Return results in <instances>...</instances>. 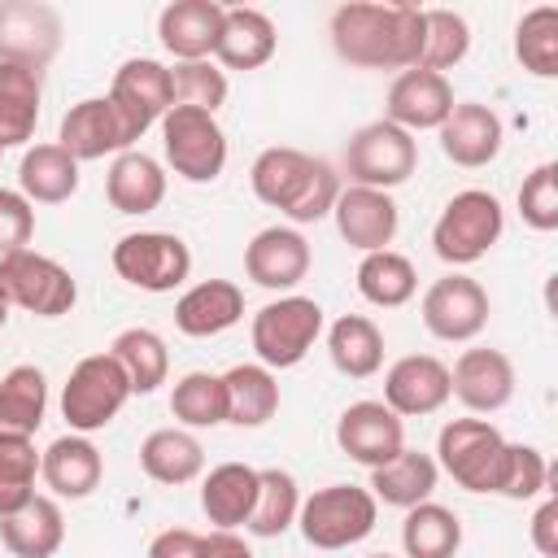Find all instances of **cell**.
Listing matches in <instances>:
<instances>
[{
	"label": "cell",
	"instance_id": "1",
	"mask_svg": "<svg viewBox=\"0 0 558 558\" xmlns=\"http://www.w3.org/2000/svg\"><path fill=\"white\" fill-rule=\"evenodd\" d=\"M331 48L357 70H414L423 57V9L405 0H349L331 13Z\"/></svg>",
	"mask_w": 558,
	"mask_h": 558
},
{
	"label": "cell",
	"instance_id": "2",
	"mask_svg": "<svg viewBox=\"0 0 558 558\" xmlns=\"http://www.w3.org/2000/svg\"><path fill=\"white\" fill-rule=\"evenodd\" d=\"M253 196L279 214H288L292 222H318L331 214L336 196H340V174L331 161L310 157L301 148H266L257 153L253 170H248Z\"/></svg>",
	"mask_w": 558,
	"mask_h": 558
},
{
	"label": "cell",
	"instance_id": "3",
	"mask_svg": "<svg viewBox=\"0 0 558 558\" xmlns=\"http://www.w3.org/2000/svg\"><path fill=\"white\" fill-rule=\"evenodd\" d=\"M375 519L379 501L371 497V488L357 484H327L310 493L296 510V527L314 549H349L375 532Z\"/></svg>",
	"mask_w": 558,
	"mask_h": 558
},
{
	"label": "cell",
	"instance_id": "4",
	"mask_svg": "<svg viewBox=\"0 0 558 558\" xmlns=\"http://www.w3.org/2000/svg\"><path fill=\"white\" fill-rule=\"evenodd\" d=\"M501 227H506L501 201L484 187H466V192L449 196V205L440 209V218L432 227V248L449 266H471L501 240Z\"/></svg>",
	"mask_w": 558,
	"mask_h": 558
},
{
	"label": "cell",
	"instance_id": "5",
	"mask_svg": "<svg viewBox=\"0 0 558 558\" xmlns=\"http://www.w3.org/2000/svg\"><path fill=\"white\" fill-rule=\"evenodd\" d=\"M510 440L488 418H453L440 427L436 466H445L466 493H497Z\"/></svg>",
	"mask_w": 558,
	"mask_h": 558
},
{
	"label": "cell",
	"instance_id": "6",
	"mask_svg": "<svg viewBox=\"0 0 558 558\" xmlns=\"http://www.w3.org/2000/svg\"><path fill=\"white\" fill-rule=\"evenodd\" d=\"M126 397H131V379L118 366V357L109 349L105 353H87L70 371V379L61 388V414H65L70 432L87 436V432L109 427L118 418V410L126 405Z\"/></svg>",
	"mask_w": 558,
	"mask_h": 558
},
{
	"label": "cell",
	"instance_id": "7",
	"mask_svg": "<svg viewBox=\"0 0 558 558\" xmlns=\"http://www.w3.org/2000/svg\"><path fill=\"white\" fill-rule=\"evenodd\" d=\"M344 174L353 187H375V192H388V187H401L414 166H418V144L410 131L392 126V122H366L349 135L344 144V157H340Z\"/></svg>",
	"mask_w": 558,
	"mask_h": 558
},
{
	"label": "cell",
	"instance_id": "8",
	"mask_svg": "<svg viewBox=\"0 0 558 558\" xmlns=\"http://www.w3.org/2000/svg\"><path fill=\"white\" fill-rule=\"evenodd\" d=\"M0 296L9 301V310H26L35 318H61L74 310L78 288L70 279V270L35 248H17L9 257H0Z\"/></svg>",
	"mask_w": 558,
	"mask_h": 558
},
{
	"label": "cell",
	"instance_id": "9",
	"mask_svg": "<svg viewBox=\"0 0 558 558\" xmlns=\"http://www.w3.org/2000/svg\"><path fill=\"white\" fill-rule=\"evenodd\" d=\"M323 331V305L310 296H279L253 314V349L266 371L296 366Z\"/></svg>",
	"mask_w": 558,
	"mask_h": 558
},
{
	"label": "cell",
	"instance_id": "10",
	"mask_svg": "<svg viewBox=\"0 0 558 558\" xmlns=\"http://www.w3.org/2000/svg\"><path fill=\"white\" fill-rule=\"evenodd\" d=\"M161 148L170 170L187 183H214L227 166V135L218 118L187 105H170V113L161 118Z\"/></svg>",
	"mask_w": 558,
	"mask_h": 558
},
{
	"label": "cell",
	"instance_id": "11",
	"mask_svg": "<svg viewBox=\"0 0 558 558\" xmlns=\"http://www.w3.org/2000/svg\"><path fill=\"white\" fill-rule=\"evenodd\" d=\"M109 262L140 292H174L192 275V248L174 231H131L113 244Z\"/></svg>",
	"mask_w": 558,
	"mask_h": 558
},
{
	"label": "cell",
	"instance_id": "12",
	"mask_svg": "<svg viewBox=\"0 0 558 558\" xmlns=\"http://www.w3.org/2000/svg\"><path fill=\"white\" fill-rule=\"evenodd\" d=\"M109 105L118 109V118H122V126H126V135L135 144L174 105L170 100V70L161 61H153V57L122 61L118 74H113V83H109Z\"/></svg>",
	"mask_w": 558,
	"mask_h": 558
},
{
	"label": "cell",
	"instance_id": "13",
	"mask_svg": "<svg viewBox=\"0 0 558 558\" xmlns=\"http://www.w3.org/2000/svg\"><path fill=\"white\" fill-rule=\"evenodd\" d=\"M488 323V292L471 275H440L423 292V327L436 340H475Z\"/></svg>",
	"mask_w": 558,
	"mask_h": 558
},
{
	"label": "cell",
	"instance_id": "14",
	"mask_svg": "<svg viewBox=\"0 0 558 558\" xmlns=\"http://www.w3.org/2000/svg\"><path fill=\"white\" fill-rule=\"evenodd\" d=\"M336 445L353 462L375 471L405 449V423L384 401H353V405H344V414L336 423Z\"/></svg>",
	"mask_w": 558,
	"mask_h": 558
},
{
	"label": "cell",
	"instance_id": "15",
	"mask_svg": "<svg viewBox=\"0 0 558 558\" xmlns=\"http://www.w3.org/2000/svg\"><path fill=\"white\" fill-rule=\"evenodd\" d=\"M61 48V17L48 4L13 0L0 4V61L44 70Z\"/></svg>",
	"mask_w": 558,
	"mask_h": 558
},
{
	"label": "cell",
	"instance_id": "16",
	"mask_svg": "<svg viewBox=\"0 0 558 558\" xmlns=\"http://www.w3.org/2000/svg\"><path fill=\"white\" fill-rule=\"evenodd\" d=\"M453 109V87L445 74L436 70H401L388 87V100H384V122L401 126V131H436Z\"/></svg>",
	"mask_w": 558,
	"mask_h": 558
},
{
	"label": "cell",
	"instance_id": "17",
	"mask_svg": "<svg viewBox=\"0 0 558 558\" xmlns=\"http://www.w3.org/2000/svg\"><path fill=\"white\" fill-rule=\"evenodd\" d=\"M449 401V366L432 353H405L384 375V405L397 418L436 414Z\"/></svg>",
	"mask_w": 558,
	"mask_h": 558
},
{
	"label": "cell",
	"instance_id": "18",
	"mask_svg": "<svg viewBox=\"0 0 558 558\" xmlns=\"http://www.w3.org/2000/svg\"><path fill=\"white\" fill-rule=\"evenodd\" d=\"M244 275L270 292L296 288L310 275V240L292 227H262L244 248Z\"/></svg>",
	"mask_w": 558,
	"mask_h": 558
},
{
	"label": "cell",
	"instance_id": "19",
	"mask_svg": "<svg viewBox=\"0 0 558 558\" xmlns=\"http://www.w3.org/2000/svg\"><path fill=\"white\" fill-rule=\"evenodd\" d=\"M436 131H440V153L453 166H466V170L488 166L501 153V140H506L501 118L480 100H453L449 118Z\"/></svg>",
	"mask_w": 558,
	"mask_h": 558
},
{
	"label": "cell",
	"instance_id": "20",
	"mask_svg": "<svg viewBox=\"0 0 558 558\" xmlns=\"http://www.w3.org/2000/svg\"><path fill=\"white\" fill-rule=\"evenodd\" d=\"M336 231L344 235V244L362 248V253H379L392 244L397 227H401V214H397V201L388 192H375V187H340L336 205Z\"/></svg>",
	"mask_w": 558,
	"mask_h": 558
},
{
	"label": "cell",
	"instance_id": "21",
	"mask_svg": "<svg viewBox=\"0 0 558 558\" xmlns=\"http://www.w3.org/2000/svg\"><path fill=\"white\" fill-rule=\"evenodd\" d=\"M449 397L475 414H493L514 397V362L501 349H466L449 371Z\"/></svg>",
	"mask_w": 558,
	"mask_h": 558
},
{
	"label": "cell",
	"instance_id": "22",
	"mask_svg": "<svg viewBox=\"0 0 558 558\" xmlns=\"http://www.w3.org/2000/svg\"><path fill=\"white\" fill-rule=\"evenodd\" d=\"M222 17H227V9L218 0H174L157 17L161 48L174 61H209L218 48V35H222Z\"/></svg>",
	"mask_w": 558,
	"mask_h": 558
},
{
	"label": "cell",
	"instance_id": "23",
	"mask_svg": "<svg viewBox=\"0 0 558 558\" xmlns=\"http://www.w3.org/2000/svg\"><path fill=\"white\" fill-rule=\"evenodd\" d=\"M57 144L74 161H96V157H109V153H126L131 135H126L118 109L109 105V96H87V100L70 105V113L61 118Z\"/></svg>",
	"mask_w": 558,
	"mask_h": 558
},
{
	"label": "cell",
	"instance_id": "24",
	"mask_svg": "<svg viewBox=\"0 0 558 558\" xmlns=\"http://www.w3.org/2000/svg\"><path fill=\"white\" fill-rule=\"evenodd\" d=\"M244 318V292L231 283V279H205V283H192L179 301H174V327L183 336H218L227 327H235Z\"/></svg>",
	"mask_w": 558,
	"mask_h": 558
},
{
	"label": "cell",
	"instance_id": "25",
	"mask_svg": "<svg viewBox=\"0 0 558 558\" xmlns=\"http://www.w3.org/2000/svg\"><path fill=\"white\" fill-rule=\"evenodd\" d=\"M39 475H44V484H48L57 497L78 501V497H87V493L100 484L105 458H100V449H96L87 436L70 432V436H57V440L39 453Z\"/></svg>",
	"mask_w": 558,
	"mask_h": 558
},
{
	"label": "cell",
	"instance_id": "26",
	"mask_svg": "<svg viewBox=\"0 0 558 558\" xmlns=\"http://www.w3.org/2000/svg\"><path fill=\"white\" fill-rule=\"evenodd\" d=\"M105 196L118 214H153L166 201V170L157 157L126 148L113 157L109 174H105Z\"/></svg>",
	"mask_w": 558,
	"mask_h": 558
},
{
	"label": "cell",
	"instance_id": "27",
	"mask_svg": "<svg viewBox=\"0 0 558 558\" xmlns=\"http://www.w3.org/2000/svg\"><path fill=\"white\" fill-rule=\"evenodd\" d=\"M0 541L13 558H52L65 541V519L52 497H31L22 510L0 519Z\"/></svg>",
	"mask_w": 558,
	"mask_h": 558
},
{
	"label": "cell",
	"instance_id": "28",
	"mask_svg": "<svg viewBox=\"0 0 558 558\" xmlns=\"http://www.w3.org/2000/svg\"><path fill=\"white\" fill-rule=\"evenodd\" d=\"M257 501V471L244 462H222L201 484V510L218 532H235L248 523Z\"/></svg>",
	"mask_w": 558,
	"mask_h": 558
},
{
	"label": "cell",
	"instance_id": "29",
	"mask_svg": "<svg viewBox=\"0 0 558 558\" xmlns=\"http://www.w3.org/2000/svg\"><path fill=\"white\" fill-rule=\"evenodd\" d=\"M39 100H44V70L0 61V153L35 135Z\"/></svg>",
	"mask_w": 558,
	"mask_h": 558
},
{
	"label": "cell",
	"instance_id": "30",
	"mask_svg": "<svg viewBox=\"0 0 558 558\" xmlns=\"http://www.w3.org/2000/svg\"><path fill=\"white\" fill-rule=\"evenodd\" d=\"M275 22L262 13V9H227L222 17V35H218V48L214 57L227 65V70H262L270 57H275Z\"/></svg>",
	"mask_w": 558,
	"mask_h": 558
},
{
	"label": "cell",
	"instance_id": "31",
	"mask_svg": "<svg viewBox=\"0 0 558 558\" xmlns=\"http://www.w3.org/2000/svg\"><path fill=\"white\" fill-rule=\"evenodd\" d=\"M436 480H440V466H436L432 453L401 449L392 462H384V466L371 471V497L384 501V506L410 510V506H418V501H432Z\"/></svg>",
	"mask_w": 558,
	"mask_h": 558
},
{
	"label": "cell",
	"instance_id": "32",
	"mask_svg": "<svg viewBox=\"0 0 558 558\" xmlns=\"http://www.w3.org/2000/svg\"><path fill=\"white\" fill-rule=\"evenodd\" d=\"M140 466L157 484H192L205 471V449L187 427H157L140 445Z\"/></svg>",
	"mask_w": 558,
	"mask_h": 558
},
{
	"label": "cell",
	"instance_id": "33",
	"mask_svg": "<svg viewBox=\"0 0 558 558\" xmlns=\"http://www.w3.org/2000/svg\"><path fill=\"white\" fill-rule=\"evenodd\" d=\"M44 410H48V379L39 366L22 362L0 375V436L35 440Z\"/></svg>",
	"mask_w": 558,
	"mask_h": 558
},
{
	"label": "cell",
	"instance_id": "34",
	"mask_svg": "<svg viewBox=\"0 0 558 558\" xmlns=\"http://www.w3.org/2000/svg\"><path fill=\"white\" fill-rule=\"evenodd\" d=\"M17 183H22V196L35 205H61L78 192V161L61 148V144H35L22 153V166H17Z\"/></svg>",
	"mask_w": 558,
	"mask_h": 558
},
{
	"label": "cell",
	"instance_id": "35",
	"mask_svg": "<svg viewBox=\"0 0 558 558\" xmlns=\"http://www.w3.org/2000/svg\"><path fill=\"white\" fill-rule=\"evenodd\" d=\"M331 366L349 379H371L384 366V331L366 314H340L327 331Z\"/></svg>",
	"mask_w": 558,
	"mask_h": 558
},
{
	"label": "cell",
	"instance_id": "36",
	"mask_svg": "<svg viewBox=\"0 0 558 558\" xmlns=\"http://www.w3.org/2000/svg\"><path fill=\"white\" fill-rule=\"evenodd\" d=\"M227 388V423L235 427H262L275 418L279 410V384L275 371H266L262 362H240L222 375Z\"/></svg>",
	"mask_w": 558,
	"mask_h": 558
},
{
	"label": "cell",
	"instance_id": "37",
	"mask_svg": "<svg viewBox=\"0 0 558 558\" xmlns=\"http://www.w3.org/2000/svg\"><path fill=\"white\" fill-rule=\"evenodd\" d=\"M109 353L118 357V366L131 379V392H140V397L157 392L166 384V375H170V349H166V340L153 327H126V331H118L113 344H109Z\"/></svg>",
	"mask_w": 558,
	"mask_h": 558
},
{
	"label": "cell",
	"instance_id": "38",
	"mask_svg": "<svg viewBox=\"0 0 558 558\" xmlns=\"http://www.w3.org/2000/svg\"><path fill=\"white\" fill-rule=\"evenodd\" d=\"M357 292L379 310H397L418 292V270H414V262L405 253H392V248L362 253Z\"/></svg>",
	"mask_w": 558,
	"mask_h": 558
},
{
	"label": "cell",
	"instance_id": "39",
	"mask_svg": "<svg viewBox=\"0 0 558 558\" xmlns=\"http://www.w3.org/2000/svg\"><path fill=\"white\" fill-rule=\"evenodd\" d=\"M401 545H405V558H453L462 545V523L449 506L418 501L405 510Z\"/></svg>",
	"mask_w": 558,
	"mask_h": 558
},
{
	"label": "cell",
	"instance_id": "40",
	"mask_svg": "<svg viewBox=\"0 0 558 558\" xmlns=\"http://www.w3.org/2000/svg\"><path fill=\"white\" fill-rule=\"evenodd\" d=\"M296 510H301L296 480L288 471H279V466L257 471V501H253V514H248L244 527L253 536H283L296 523Z\"/></svg>",
	"mask_w": 558,
	"mask_h": 558
},
{
	"label": "cell",
	"instance_id": "41",
	"mask_svg": "<svg viewBox=\"0 0 558 558\" xmlns=\"http://www.w3.org/2000/svg\"><path fill=\"white\" fill-rule=\"evenodd\" d=\"M514 57L536 78H554L558 74V9L554 4H536V9H527L519 17Z\"/></svg>",
	"mask_w": 558,
	"mask_h": 558
},
{
	"label": "cell",
	"instance_id": "42",
	"mask_svg": "<svg viewBox=\"0 0 558 558\" xmlns=\"http://www.w3.org/2000/svg\"><path fill=\"white\" fill-rule=\"evenodd\" d=\"M170 414L183 427H218V423H227V388H222V375L187 371L174 384V392H170Z\"/></svg>",
	"mask_w": 558,
	"mask_h": 558
},
{
	"label": "cell",
	"instance_id": "43",
	"mask_svg": "<svg viewBox=\"0 0 558 558\" xmlns=\"http://www.w3.org/2000/svg\"><path fill=\"white\" fill-rule=\"evenodd\" d=\"M471 48V26L453 9H423V57L418 70H453Z\"/></svg>",
	"mask_w": 558,
	"mask_h": 558
},
{
	"label": "cell",
	"instance_id": "44",
	"mask_svg": "<svg viewBox=\"0 0 558 558\" xmlns=\"http://www.w3.org/2000/svg\"><path fill=\"white\" fill-rule=\"evenodd\" d=\"M35 475H39L35 440L0 436V519L22 510L35 497Z\"/></svg>",
	"mask_w": 558,
	"mask_h": 558
},
{
	"label": "cell",
	"instance_id": "45",
	"mask_svg": "<svg viewBox=\"0 0 558 558\" xmlns=\"http://www.w3.org/2000/svg\"><path fill=\"white\" fill-rule=\"evenodd\" d=\"M170 70V100L201 109V113H218L227 100V70H218L214 61H174Z\"/></svg>",
	"mask_w": 558,
	"mask_h": 558
},
{
	"label": "cell",
	"instance_id": "46",
	"mask_svg": "<svg viewBox=\"0 0 558 558\" xmlns=\"http://www.w3.org/2000/svg\"><path fill=\"white\" fill-rule=\"evenodd\" d=\"M519 214L532 231H554L558 227V166L554 161H541L519 183Z\"/></svg>",
	"mask_w": 558,
	"mask_h": 558
},
{
	"label": "cell",
	"instance_id": "47",
	"mask_svg": "<svg viewBox=\"0 0 558 558\" xmlns=\"http://www.w3.org/2000/svg\"><path fill=\"white\" fill-rule=\"evenodd\" d=\"M545 475H549V466H545V453L541 449H532V445H510V453H506V471H501V497H510V501H527V497H536L541 488H545Z\"/></svg>",
	"mask_w": 558,
	"mask_h": 558
},
{
	"label": "cell",
	"instance_id": "48",
	"mask_svg": "<svg viewBox=\"0 0 558 558\" xmlns=\"http://www.w3.org/2000/svg\"><path fill=\"white\" fill-rule=\"evenodd\" d=\"M35 235V205L13 192V187H0V257L26 248Z\"/></svg>",
	"mask_w": 558,
	"mask_h": 558
},
{
	"label": "cell",
	"instance_id": "49",
	"mask_svg": "<svg viewBox=\"0 0 558 558\" xmlns=\"http://www.w3.org/2000/svg\"><path fill=\"white\" fill-rule=\"evenodd\" d=\"M148 558H201V536L187 527H166L153 536Z\"/></svg>",
	"mask_w": 558,
	"mask_h": 558
},
{
	"label": "cell",
	"instance_id": "50",
	"mask_svg": "<svg viewBox=\"0 0 558 558\" xmlns=\"http://www.w3.org/2000/svg\"><path fill=\"white\" fill-rule=\"evenodd\" d=\"M532 545L541 549V558H558V501L545 497L532 514Z\"/></svg>",
	"mask_w": 558,
	"mask_h": 558
},
{
	"label": "cell",
	"instance_id": "51",
	"mask_svg": "<svg viewBox=\"0 0 558 558\" xmlns=\"http://www.w3.org/2000/svg\"><path fill=\"white\" fill-rule=\"evenodd\" d=\"M201 558H253V549L244 545V536L214 527L209 536H201Z\"/></svg>",
	"mask_w": 558,
	"mask_h": 558
},
{
	"label": "cell",
	"instance_id": "52",
	"mask_svg": "<svg viewBox=\"0 0 558 558\" xmlns=\"http://www.w3.org/2000/svg\"><path fill=\"white\" fill-rule=\"evenodd\" d=\"M4 323H9V301L0 296V331H4Z\"/></svg>",
	"mask_w": 558,
	"mask_h": 558
},
{
	"label": "cell",
	"instance_id": "53",
	"mask_svg": "<svg viewBox=\"0 0 558 558\" xmlns=\"http://www.w3.org/2000/svg\"><path fill=\"white\" fill-rule=\"evenodd\" d=\"M366 558H392V554H366Z\"/></svg>",
	"mask_w": 558,
	"mask_h": 558
}]
</instances>
